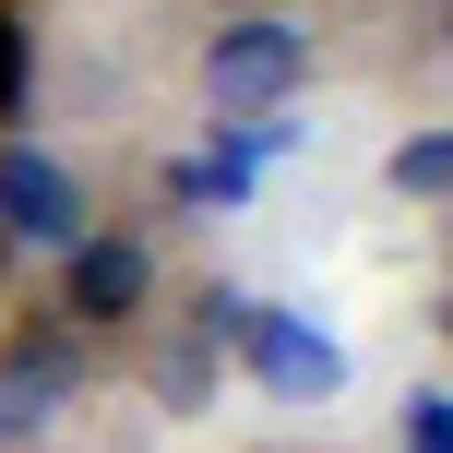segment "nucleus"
I'll return each mask as SVG.
<instances>
[{
	"label": "nucleus",
	"mask_w": 453,
	"mask_h": 453,
	"mask_svg": "<svg viewBox=\"0 0 453 453\" xmlns=\"http://www.w3.org/2000/svg\"><path fill=\"white\" fill-rule=\"evenodd\" d=\"M322 36L298 12H274V0H250V12H215V36L191 48V84H203L215 119H287V96L311 84Z\"/></svg>",
	"instance_id": "f257e3e1"
},
{
	"label": "nucleus",
	"mask_w": 453,
	"mask_h": 453,
	"mask_svg": "<svg viewBox=\"0 0 453 453\" xmlns=\"http://www.w3.org/2000/svg\"><path fill=\"white\" fill-rule=\"evenodd\" d=\"M84 382H96V346L72 334L60 311L0 322V453H36L72 406H84Z\"/></svg>",
	"instance_id": "f03ea898"
},
{
	"label": "nucleus",
	"mask_w": 453,
	"mask_h": 453,
	"mask_svg": "<svg viewBox=\"0 0 453 453\" xmlns=\"http://www.w3.org/2000/svg\"><path fill=\"white\" fill-rule=\"evenodd\" d=\"M48 311L72 322V334H132L143 311H156V239H143V226H84V239L60 250V298H48Z\"/></svg>",
	"instance_id": "7ed1b4c3"
},
{
	"label": "nucleus",
	"mask_w": 453,
	"mask_h": 453,
	"mask_svg": "<svg viewBox=\"0 0 453 453\" xmlns=\"http://www.w3.org/2000/svg\"><path fill=\"white\" fill-rule=\"evenodd\" d=\"M226 358H239L250 382L274 394V406H334V394H346V346L322 334L311 311H239Z\"/></svg>",
	"instance_id": "20e7f679"
},
{
	"label": "nucleus",
	"mask_w": 453,
	"mask_h": 453,
	"mask_svg": "<svg viewBox=\"0 0 453 453\" xmlns=\"http://www.w3.org/2000/svg\"><path fill=\"white\" fill-rule=\"evenodd\" d=\"M84 226H96L84 180H72V167L48 156L36 132H0V239H12V250H48V263H60Z\"/></svg>",
	"instance_id": "39448f33"
},
{
	"label": "nucleus",
	"mask_w": 453,
	"mask_h": 453,
	"mask_svg": "<svg viewBox=\"0 0 453 453\" xmlns=\"http://www.w3.org/2000/svg\"><path fill=\"white\" fill-rule=\"evenodd\" d=\"M382 191H394V203H418V215L453 203V132H441V119H430V132H406V143L382 156Z\"/></svg>",
	"instance_id": "423d86ee"
},
{
	"label": "nucleus",
	"mask_w": 453,
	"mask_h": 453,
	"mask_svg": "<svg viewBox=\"0 0 453 453\" xmlns=\"http://www.w3.org/2000/svg\"><path fill=\"white\" fill-rule=\"evenodd\" d=\"M36 12L24 0H0V132H24V108H36Z\"/></svg>",
	"instance_id": "0eeeda50"
},
{
	"label": "nucleus",
	"mask_w": 453,
	"mask_h": 453,
	"mask_svg": "<svg viewBox=\"0 0 453 453\" xmlns=\"http://www.w3.org/2000/svg\"><path fill=\"white\" fill-rule=\"evenodd\" d=\"M394 453H453V394H441V382H418V394H406V418H394Z\"/></svg>",
	"instance_id": "6e6552de"
},
{
	"label": "nucleus",
	"mask_w": 453,
	"mask_h": 453,
	"mask_svg": "<svg viewBox=\"0 0 453 453\" xmlns=\"http://www.w3.org/2000/svg\"><path fill=\"white\" fill-rule=\"evenodd\" d=\"M0 287H12V239H0Z\"/></svg>",
	"instance_id": "1a4fd4ad"
},
{
	"label": "nucleus",
	"mask_w": 453,
	"mask_h": 453,
	"mask_svg": "<svg viewBox=\"0 0 453 453\" xmlns=\"http://www.w3.org/2000/svg\"><path fill=\"white\" fill-rule=\"evenodd\" d=\"M239 12H250V0H239Z\"/></svg>",
	"instance_id": "9d476101"
}]
</instances>
